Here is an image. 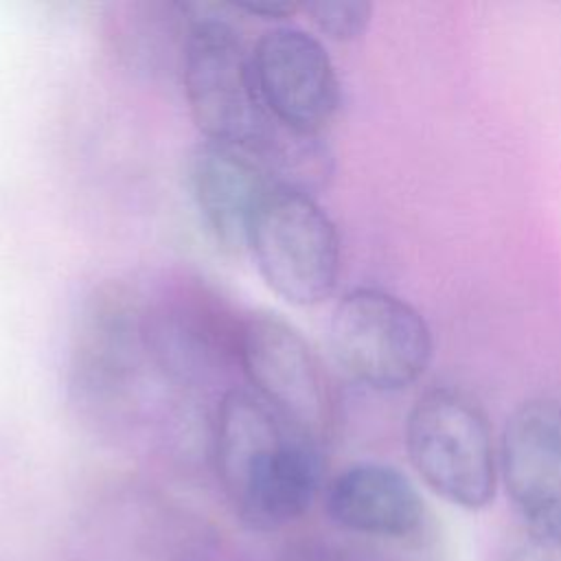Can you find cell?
Listing matches in <instances>:
<instances>
[{
	"label": "cell",
	"mask_w": 561,
	"mask_h": 561,
	"mask_svg": "<svg viewBox=\"0 0 561 561\" xmlns=\"http://www.w3.org/2000/svg\"><path fill=\"white\" fill-rule=\"evenodd\" d=\"M500 473L526 533L561 546V401L533 399L506 421Z\"/></svg>",
	"instance_id": "9c48e42d"
},
{
	"label": "cell",
	"mask_w": 561,
	"mask_h": 561,
	"mask_svg": "<svg viewBox=\"0 0 561 561\" xmlns=\"http://www.w3.org/2000/svg\"><path fill=\"white\" fill-rule=\"evenodd\" d=\"M329 344L342 370L373 390L414 383L432 359L425 318L408 300L377 287H357L337 300Z\"/></svg>",
	"instance_id": "8992f818"
},
{
	"label": "cell",
	"mask_w": 561,
	"mask_h": 561,
	"mask_svg": "<svg viewBox=\"0 0 561 561\" xmlns=\"http://www.w3.org/2000/svg\"><path fill=\"white\" fill-rule=\"evenodd\" d=\"M112 39L118 55L145 75H180L193 7L171 0L123 2L112 7Z\"/></svg>",
	"instance_id": "4fadbf2b"
},
{
	"label": "cell",
	"mask_w": 561,
	"mask_h": 561,
	"mask_svg": "<svg viewBox=\"0 0 561 561\" xmlns=\"http://www.w3.org/2000/svg\"><path fill=\"white\" fill-rule=\"evenodd\" d=\"M300 11L309 15L322 35L335 42L362 37L373 18V4L364 0H309L300 2Z\"/></svg>",
	"instance_id": "5bb4252c"
},
{
	"label": "cell",
	"mask_w": 561,
	"mask_h": 561,
	"mask_svg": "<svg viewBox=\"0 0 561 561\" xmlns=\"http://www.w3.org/2000/svg\"><path fill=\"white\" fill-rule=\"evenodd\" d=\"M324 506L333 524L370 537L405 539L425 522L416 486L381 462H357L340 471L327 486Z\"/></svg>",
	"instance_id": "7c38bea8"
},
{
	"label": "cell",
	"mask_w": 561,
	"mask_h": 561,
	"mask_svg": "<svg viewBox=\"0 0 561 561\" xmlns=\"http://www.w3.org/2000/svg\"><path fill=\"white\" fill-rule=\"evenodd\" d=\"M213 458L232 508L256 530H276L302 517L324 471V447L302 436L248 388L221 394L213 423Z\"/></svg>",
	"instance_id": "6da1fadb"
},
{
	"label": "cell",
	"mask_w": 561,
	"mask_h": 561,
	"mask_svg": "<svg viewBox=\"0 0 561 561\" xmlns=\"http://www.w3.org/2000/svg\"><path fill=\"white\" fill-rule=\"evenodd\" d=\"M248 250L265 285L289 305H320L337 285L340 234L309 193L274 186L254 215Z\"/></svg>",
	"instance_id": "5b68a950"
},
{
	"label": "cell",
	"mask_w": 561,
	"mask_h": 561,
	"mask_svg": "<svg viewBox=\"0 0 561 561\" xmlns=\"http://www.w3.org/2000/svg\"><path fill=\"white\" fill-rule=\"evenodd\" d=\"M228 7L239 9L248 15H259L265 20H280L300 9V2L294 0H234L228 2Z\"/></svg>",
	"instance_id": "2e32d148"
},
{
	"label": "cell",
	"mask_w": 561,
	"mask_h": 561,
	"mask_svg": "<svg viewBox=\"0 0 561 561\" xmlns=\"http://www.w3.org/2000/svg\"><path fill=\"white\" fill-rule=\"evenodd\" d=\"M193 7L180 81L195 127L204 140L232 145L261 156L280 131L267 112L252 64V50L234 26Z\"/></svg>",
	"instance_id": "3957f363"
},
{
	"label": "cell",
	"mask_w": 561,
	"mask_h": 561,
	"mask_svg": "<svg viewBox=\"0 0 561 561\" xmlns=\"http://www.w3.org/2000/svg\"><path fill=\"white\" fill-rule=\"evenodd\" d=\"M405 449L421 480L445 502L478 511L497 484L493 436L482 408L454 388L423 392L405 419Z\"/></svg>",
	"instance_id": "277c9868"
},
{
	"label": "cell",
	"mask_w": 561,
	"mask_h": 561,
	"mask_svg": "<svg viewBox=\"0 0 561 561\" xmlns=\"http://www.w3.org/2000/svg\"><path fill=\"white\" fill-rule=\"evenodd\" d=\"M489 561H557L550 552V546L533 539L526 535V539H511L506 543H500Z\"/></svg>",
	"instance_id": "9a60e30c"
},
{
	"label": "cell",
	"mask_w": 561,
	"mask_h": 561,
	"mask_svg": "<svg viewBox=\"0 0 561 561\" xmlns=\"http://www.w3.org/2000/svg\"><path fill=\"white\" fill-rule=\"evenodd\" d=\"M243 318L199 278H184L145 300L149 364L173 386L193 388L239 362Z\"/></svg>",
	"instance_id": "52a82bcc"
},
{
	"label": "cell",
	"mask_w": 561,
	"mask_h": 561,
	"mask_svg": "<svg viewBox=\"0 0 561 561\" xmlns=\"http://www.w3.org/2000/svg\"><path fill=\"white\" fill-rule=\"evenodd\" d=\"M184 182L210 239L226 252L248 250L254 215L276 186L263 162L245 149L202 140L186 156Z\"/></svg>",
	"instance_id": "8fae6325"
},
{
	"label": "cell",
	"mask_w": 561,
	"mask_h": 561,
	"mask_svg": "<svg viewBox=\"0 0 561 561\" xmlns=\"http://www.w3.org/2000/svg\"><path fill=\"white\" fill-rule=\"evenodd\" d=\"M252 388L302 436L327 445L335 401L327 373L305 335L276 313H250L241 322L239 362Z\"/></svg>",
	"instance_id": "ba28073f"
},
{
	"label": "cell",
	"mask_w": 561,
	"mask_h": 561,
	"mask_svg": "<svg viewBox=\"0 0 561 561\" xmlns=\"http://www.w3.org/2000/svg\"><path fill=\"white\" fill-rule=\"evenodd\" d=\"M254 77L272 118L298 134H320L340 107L335 66L318 37L296 26L265 31L252 48Z\"/></svg>",
	"instance_id": "30bf717a"
},
{
	"label": "cell",
	"mask_w": 561,
	"mask_h": 561,
	"mask_svg": "<svg viewBox=\"0 0 561 561\" xmlns=\"http://www.w3.org/2000/svg\"><path fill=\"white\" fill-rule=\"evenodd\" d=\"M145 298L123 280L90 287L70 327L66 394L75 412L94 423L125 419L149 366L142 333Z\"/></svg>",
	"instance_id": "7a4b0ae2"
}]
</instances>
